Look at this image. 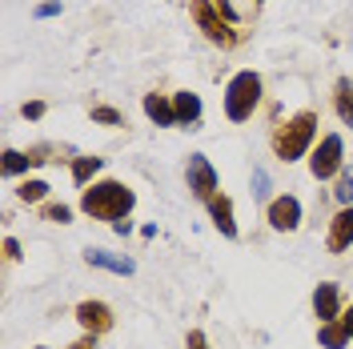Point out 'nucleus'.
I'll return each instance as SVG.
<instances>
[{
    "label": "nucleus",
    "mask_w": 353,
    "mask_h": 349,
    "mask_svg": "<svg viewBox=\"0 0 353 349\" xmlns=\"http://www.w3.org/2000/svg\"><path fill=\"white\" fill-rule=\"evenodd\" d=\"M72 317H77L81 333H97V337L112 333V326H117V317H112V306H109V301H101V297H85V301H77Z\"/></svg>",
    "instance_id": "0eeeda50"
},
{
    "label": "nucleus",
    "mask_w": 353,
    "mask_h": 349,
    "mask_svg": "<svg viewBox=\"0 0 353 349\" xmlns=\"http://www.w3.org/2000/svg\"><path fill=\"white\" fill-rule=\"evenodd\" d=\"M261 97H265L261 72H253V68L233 72V77H229V85H225V117H229L233 125L253 121V112L261 109Z\"/></svg>",
    "instance_id": "7ed1b4c3"
},
{
    "label": "nucleus",
    "mask_w": 353,
    "mask_h": 349,
    "mask_svg": "<svg viewBox=\"0 0 353 349\" xmlns=\"http://www.w3.org/2000/svg\"><path fill=\"white\" fill-rule=\"evenodd\" d=\"M173 109H176V129H197L201 117H205V105L193 88H181L173 92Z\"/></svg>",
    "instance_id": "ddd939ff"
},
{
    "label": "nucleus",
    "mask_w": 353,
    "mask_h": 349,
    "mask_svg": "<svg viewBox=\"0 0 353 349\" xmlns=\"http://www.w3.org/2000/svg\"><path fill=\"white\" fill-rule=\"evenodd\" d=\"M88 117H92V125H105V129H125V125H129V121H125V112L112 109V105H92Z\"/></svg>",
    "instance_id": "412c9836"
},
{
    "label": "nucleus",
    "mask_w": 353,
    "mask_h": 349,
    "mask_svg": "<svg viewBox=\"0 0 353 349\" xmlns=\"http://www.w3.org/2000/svg\"><path fill=\"white\" fill-rule=\"evenodd\" d=\"M253 197L265 201V205L273 201V197H269V173H265V169H253Z\"/></svg>",
    "instance_id": "5701e85b"
},
{
    "label": "nucleus",
    "mask_w": 353,
    "mask_h": 349,
    "mask_svg": "<svg viewBox=\"0 0 353 349\" xmlns=\"http://www.w3.org/2000/svg\"><path fill=\"white\" fill-rule=\"evenodd\" d=\"M44 153H48V149H28V153H21V149H4V153H0V169H4V177H21L24 181L37 165L48 161Z\"/></svg>",
    "instance_id": "9b49d317"
},
{
    "label": "nucleus",
    "mask_w": 353,
    "mask_h": 349,
    "mask_svg": "<svg viewBox=\"0 0 353 349\" xmlns=\"http://www.w3.org/2000/svg\"><path fill=\"white\" fill-rule=\"evenodd\" d=\"M341 309H345V297H341V285L337 281H321L313 289V317H317V326L321 321H337Z\"/></svg>",
    "instance_id": "9d476101"
},
{
    "label": "nucleus",
    "mask_w": 353,
    "mask_h": 349,
    "mask_svg": "<svg viewBox=\"0 0 353 349\" xmlns=\"http://www.w3.org/2000/svg\"><path fill=\"white\" fill-rule=\"evenodd\" d=\"M333 197H337V209H341V205H353V165H345V169L337 173V189H333Z\"/></svg>",
    "instance_id": "4be33fe9"
},
{
    "label": "nucleus",
    "mask_w": 353,
    "mask_h": 349,
    "mask_svg": "<svg viewBox=\"0 0 353 349\" xmlns=\"http://www.w3.org/2000/svg\"><path fill=\"white\" fill-rule=\"evenodd\" d=\"M189 17H193V24L201 28V37L213 44V48H221V52L241 48L245 37H249V28H237V24H229L221 17L213 0H189Z\"/></svg>",
    "instance_id": "20e7f679"
},
{
    "label": "nucleus",
    "mask_w": 353,
    "mask_h": 349,
    "mask_svg": "<svg viewBox=\"0 0 353 349\" xmlns=\"http://www.w3.org/2000/svg\"><path fill=\"white\" fill-rule=\"evenodd\" d=\"M261 4H265V0H253V8H261Z\"/></svg>",
    "instance_id": "c756f323"
},
{
    "label": "nucleus",
    "mask_w": 353,
    "mask_h": 349,
    "mask_svg": "<svg viewBox=\"0 0 353 349\" xmlns=\"http://www.w3.org/2000/svg\"><path fill=\"white\" fill-rule=\"evenodd\" d=\"M185 349H209L205 329H189V333H185Z\"/></svg>",
    "instance_id": "a878e982"
},
{
    "label": "nucleus",
    "mask_w": 353,
    "mask_h": 349,
    "mask_svg": "<svg viewBox=\"0 0 353 349\" xmlns=\"http://www.w3.org/2000/svg\"><path fill=\"white\" fill-rule=\"evenodd\" d=\"M341 326H345V333H350V341H353V301L341 309Z\"/></svg>",
    "instance_id": "c85d7f7f"
},
{
    "label": "nucleus",
    "mask_w": 353,
    "mask_h": 349,
    "mask_svg": "<svg viewBox=\"0 0 353 349\" xmlns=\"http://www.w3.org/2000/svg\"><path fill=\"white\" fill-rule=\"evenodd\" d=\"M44 112H48V105H44V101H24V105H21V117H24V121H41Z\"/></svg>",
    "instance_id": "b1692460"
},
{
    "label": "nucleus",
    "mask_w": 353,
    "mask_h": 349,
    "mask_svg": "<svg viewBox=\"0 0 353 349\" xmlns=\"http://www.w3.org/2000/svg\"><path fill=\"white\" fill-rule=\"evenodd\" d=\"M21 257H24V253H21V241L8 233V237H4V261H21Z\"/></svg>",
    "instance_id": "bb28decb"
},
{
    "label": "nucleus",
    "mask_w": 353,
    "mask_h": 349,
    "mask_svg": "<svg viewBox=\"0 0 353 349\" xmlns=\"http://www.w3.org/2000/svg\"><path fill=\"white\" fill-rule=\"evenodd\" d=\"M37 349H48V346H37Z\"/></svg>",
    "instance_id": "7c9ffc66"
},
{
    "label": "nucleus",
    "mask_w": 353,
    "mask_h": 349,
    "mask_svg": "<svg viewBox=\"0 0 353 349\" xmlns=\"http://www.w3.org/2000/svg\"><path fill=\"white\" fill-rule=\"evenodd\" d=\"M132 205H137V193L125 181H117V177H101L88 189H81V213L88 221H109V225L129 221Z\"/></svg>",
    "instance_id": "f03ea898"
},
{
    "label": "nucleus",
    "mask_w": 353,
    "mask_h": 349,
    "mask_svg": "<svg viewBox=\"0 0 353 349\" xmlns=\"http://www.w3.org/2000/svg\"><path fill=\"white\" fill-rule=\"evenodd\" d=\"M48 181H41V177H24L21 185H17V197H21L24 205H44L48 201Z\"/></svg>",
    "instance_id": "6ab92c4d"
},
{
    "label": "nucleus",
    "mask_w": 353,
    "mask_h": 349,
    "mask_svg": "<svg viewBox=\"0 0 353 349\" xmlns=\"http://www.w3.org/2000/svg\"><path fill=\"white\" fill-rule=\"evenodd\" d=\"M32 17H37V21H48V17H61V0H44V4H37V8H32Z\"/></svg>",
    "instance_id": "393cba45"
},
{
    "label": "nucleus",
    "mask_w": 353,
    "mask_h": 349,
    "mask_svg": "<svg viewBox=\"0 0 353 349\" xmlns=\"http://www.w3.org/2000/svg\"><path fill=\"white\" fill-rule=\"evenodd\" d=\"M85 261L92 265V269L117 273V277H132V273H137V261L125 257V253H112V249H85Z\"/></svg>",
    "instance_id": "f8f14e48"
},
{
    "label": "nucleus",
    "mask_w": 353,
    "mask_h": 349,
    "mask_svg": "<svg viewBox=\"0 0 353 349\" xmlns=\"http://www.w3.org/2000/svg\"><path fill=\"white\" fill-rule=\"evenodd\" d=\"M101 169H105V157H68V173H72L77 189H88Z\"/></svg>",
    "instance_id": "dca6fc26"
},
{
    "label": "nucleus",
    "mask_w": 353,
    "mask_h": 349,
    "mask_svg": "<svg viewBox=\"0 0 353 349\" xmlns=\"http://www.w3.org/2000/svg\"><path fill=\"white\" fill-rule=\"evenodd\" d=\"M141 109H145V117L153 121L157 129H176V109H173V97H165V92H145Z\"/></svg>",
    "instance_id": "4468645a"
},
{
    "label": "nucleus",
    "mask_w": 353,
    "mask_h": 349,
    "mask_svg": "<svg viewBox=\"0 0 353 349\" xmlns=\"http://www.w3.org/2000/svg\"><path fill=\"white\" fill-rule=\"evenodd\" d=\"M37 217L48 221V225H68L72 221V205H65V201H44V205H37Z\"/></svg>",
    "instance_id": "aec40b11"
},
{
    "label": "nucleus",
    "mask_w": 353,
    "mask_h": 349,
    "mask_svg": "<svg viewBox=\"0 0 353 349\" xmlns=\"http://www.w3.org/2000/svg\"><path fill=\"white\" fill-rule=\"evenodd\" d=\"M209 217H213V229H217L221 237H229V241H237V213H233V201L225 193H217L209 205Z\"/></svg>",
    "instance_id": "2eb2a0df"
},
{
    "label": "nucleus",
    "mask_w": 353,
    "mask_h": 349,
    "mask_svg": "<svg viewBox=\"0 0 353 349\" xmlns=\"http://www.w3.org/2000/svg\"><path fill=\"white\" fill-rule=\"evenodd\" d=\"M305 161H309V177L313 181H337V173L345 169V141H341V132H325Z\"/></svg>",
    "instance_id": "39448f33"
},
{
    "label": "nucleus",
    "mask_w": 353,
    "mask_h": 349,
    "mask_svg": "<svg viewBox=\"0 0 353 349\" xmlns=\"http://www.w3.org/2000/svg\"><path fill=\"white\" fill-rule=\"evenodd\" d=\"M317 125H321L317 109H297L289 121L273 125V132H269V149H273V157H277L281 165H293V161L309 157L313 145L321 141V137H317Z\"/></svg>",
    "instance_id": "f257e3e1"
},
{
    "label": "nucleus",
    "mask_w": 353,
    "mask_h": 349,
    "mask_svg": "<svg viewBox=\"0 0 353 349\" xmlns=\"http://www.w3.org/2000/svg\"><path fill=\"white\" fill-rule=\"evenodd\" d=\"M325 249H330L333 257H341V253H350V249H353V205H341V209L330 217Z\"/></svg>",
    "instance_id": "1a4fd4ad"
},
{
    "label": "nucleus",
    "mask_w": 353,
    "mask_h": 349,
    "mask_svg": "<svg viewBox=\"0 0 353 349\" xmlns=\"http://www.w3.org/2000/svg\"><path fill=\"white\" fill-rule=\"evenodd\" d=\"M317 346H321V349H345V346H350V333H345V326H341V317L317 326Z\"/></svg>",
    "instance_id": "a211bd4d"
},
{
    "label": "nucleus",
    "mask_w": 353,
    "mask_h": 349,
    "mask_svg": "<svg viewBox=\"0 0 353 349\" xmlns=\"http://www.w3.org/2000/svg\"><path fill=\"white\" fill-rule=\"evenodd\" d=\"M330 97H333V112H337L341 125H350V132H353V81L350 77H337Z\"/></svg>",
    "instance_id": "f3484780"
},
{
    "label": "nucleus",
    "mask_w": 353,
    "mask_h": 349,
    "mask_svg": "<svg viewBox=\"0 0 353 349\" xmlns=\"http://www.w3.org/2000/svg\"><path fill=\"white\" fill-rule=\"evenodd\" d=\"M301 217H305V209H301V201L293 193H281L265 205V221H269L273 233H297L301 229Z\"/></svg>",
    "instance_id": "6e6552de"
},
{
    "label": "nucleus",
    "mask_w": 353,
    "mask_h": 349,
    "mask_svg": "<svg viewBox=\"0 0 353 349\" xmlns=\"http://www.w3.org/2000/svg\"><path fill=\"white\" fill-rule=\"evenodd\" d=\"M97 341H101L97 333H81V337H77V341H72L68 349H97Z\"/></svg>",
    "instance_id": "cd10ccee"
},
{
    "label": "nucleus",
    "mask_w": 353,
    "mask_h": 349,
    "mask_svg": "<svg viewBox=\"0 0 353 349\" xmlns=\"http://www.w3.org/2000/svg\"><path fill=\"white\" fill-rule=\"evenodd\" d=\"M185 185H189V193L197 197V201H213L221 193V177L213 169V161L205 153H189V165H185Z\"/></svg>",
    "instance_id": "423d86ee"
}]
</instances>
